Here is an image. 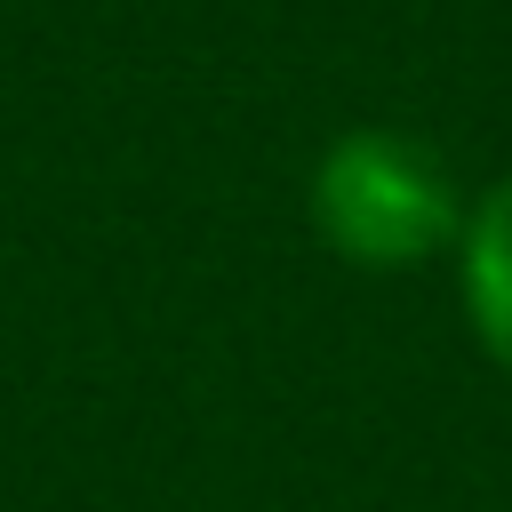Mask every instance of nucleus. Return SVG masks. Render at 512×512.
<instances>
[{
    "label": "nucleus",
    "instance_id": "nucleus-2",
    "mask_svg": "<svg viewBox=\"0 0 512 512\" xmlns=\"http://www.w3.org/2000/svg\"><path fill=\"white\" fill-rule=\"evenodd\" d=\"M448 272H456V312H464L480 360L512 384V168L472 192Z\"/></svg>",
    "mask_w": 512,
    "mask_h": 512
},
{
    "label": "nucleus",
    "instance_id": "nucleus-1",
    "mask_svg": "<svg viewBox=\"0 0 512 512\" xmlns=\"http://www.w3.org/2000/svg\"><path fill=\"white\" fill-rule=\"evenodd\" d=\"M472 192L448 176V160L400 128H344L320 144L304 176L312 240L352 272H424L456 256Z\"/></svg>",
    "mask_w": 512,
    "mask_h": 512
}]
</instances>
